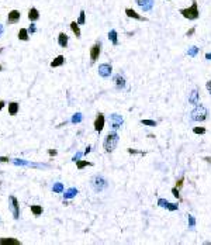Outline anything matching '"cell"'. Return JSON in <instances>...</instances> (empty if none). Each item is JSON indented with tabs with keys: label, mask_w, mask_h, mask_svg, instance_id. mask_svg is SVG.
Listing matches in <instances>:
<instances>
[{
	"label": "cell",
	"mask_w": 211,
	"mask_h": 245,
	"mask_svg": "<svg viewBox=\"0 0 211 245\" xmlns=\"http://www.w3.org/2000/svg\"><path fill=\"white\" fill-rule=\"evenodd\" d=\"M108 186V182H107V179H106L104 176H101V175H94L90 179V187H92L96 193H100V192H103V190L106 189Z\"/></svg>",
	"instance_id": "6da1fadb"
},
{
	"label": "cell",
	"mask_w": 211,
	"mask_h": 245,
	"mask_svg": "<svg viewBox=\"0 0 211 245\" xmlns=\"http://www.w3.org/2000/svg\"><path fill=\"white\" fill-rule=\"evenodd\" d=\"M182 16H183L184 19L187 20H197L200 17V11H198V4L196 0H193V4L187 9H180L179 11Z\"/></svg>",
	"instance_id": "7a4b0ae2"
},
{
	"label": "cell",
	"mask_w": 211,
	"mask_h": 245,
	"mask_svg": "<svg viewBox=\"0 0 211 245\" xmlns=\"http://www.w3.org/2000/svg\"><path fill=\"white\" fill-rule=\"evenodd\" d=\"M207 117H208V110L203 104H197L194 107V110L192 111V114H190L192 121H197V123H201V121L207 120Z\"/></svg>",
	"instance_id": "3957f363"
},
{
	"label": "cell",
	"mask_w": 211,
	"mask_h": 245,
	"mask_svg": "<svg viewBox=\"0 0 211 245\" xmlns=\"http://www.w3.org/2000/svg\"><path fill=\"white\" fill-rule=\"evenodd\" d=\"M118 134L117 133H108V135L104 138V142H103V145H104V151L106 152H113L115 149V147H117V144H118Z\"/></svg>",
	"instance_id": "277c9868"
},
{
	"label": "cell",
	"mask_w": 211,
	"mask_h": 245,
	"mask_svg": "<svg viewBox=\"0 0 211 245\" xmlns=\"http://www.w3.org/2000/svg\"><path fill=\"white\" fill-rule=\"evenodd\" d=\"M9 207H10V210H11V213H13V217L16 218V220H19L20 218V204H19V200L16 199L14 196H10Z\"/></svg>",
	"instance_id": "5b68a950"
},
{
	"label": "cell",
	"mask_w": 211,
	"mask_h": 245,
	"mask_svg": "<svg viewBox=\"0 0 211 245\" xmlns=\"http://www.w3.org/2000/svg\"><path fill=\"white\" fill-rule=\"evenodd\" d=\"M123 123H124V120H123V117L120 116V114H110V124H111V128L114 130V131H117V130L123 125Z\"/></svg>",
	"instance_id": "8992f818"
},
{
	"label": "cell",
	"mask_w": 211,
	"mask_h": 245,
	"mask_svg": "<svg viewBox=\"0 0 211 245\" xmlns=\"http://www.w3.org/2000/svg\"><path fill=\"white\" fill-rule=\"evenodd\" d=\"M113 72V66L110 64H100L99 65V75L101 78H108Z\"/></svg>",
	"instance_id": "52a82bcc"
},
{
	"label": "cell",
	"mask_w": 211,
	"mask_h": 245,
	"mask_svg": "<svg viewBox=\"0 0 211 245\" xmlns=\"http://www.w3.org/2000/svg\"><path fill=\"white\" fill-rule=\"evenodd\" d=\"M100 52H101V42L99 41L90 48V61H92V62H96L99 55H100Z\"/></svg>",
	"instance_id": "ba28073f"
},
{
	"label": "cell",
	"mask_w": 211,
	"mask_h": 245,
	"mask_svg": "<svg viewBox=\"0 0 211 245\" xmlns=\"http://www.w3.org/2000/svg\"><path fill=\"white\" fill-rule=\"evenodd\" d=\"M113 82H114V86L117 90H121V89L125 88V78L121 73H115L113 76Z\"/></svg>",
	"instance_id": "9c48e42d"
},
{
	"label": "cell",
	"mask_w": 211,
	"mask_h": 245,
	"mask_svg": "<svg viewBox=\"0 0 211 245\" xmlns=\"http://www.w3.org/2000/svg\"><path fill=\"white\" fill-rule=\"evenodd\" d=\"M104 116L99 113L96 116V120H94V130H96L97 133H101L103 131V127H104Z\"/></svg>",
	"instance_id": "30bf717a"
},
{
	"label": "cell",
	"mask_w": 211,
	"mask_h": 245,
	"mask_svg": "<svg viewBox=\"0 0 211 245\" xmlns=\"http://www.w3.org/2000/svg\"><path fill=\"white\" fill-rule=\"evenodd\" d=\"M21 17V13L19 10H11L7 16V24H16Z\"/></svg>",
	"instance_id": "8fae6325"
},
{
	"label": "cell",
	"mask_w": 211,
	"mask_h": 245,
	"mask_svg": "<svg viewBox=\"0 0 211 245\" xmlns=\"http://www.w3.org/2000/svg\"><path fill=\"white\" fill-rule=\"evenodd\" d=\"M125 14H127V17H129V19H135V20H139V21H147L148 20V19H145V17H142V16H139V14L132 9H125Z\"/></svg>",
	"instance_id": "7c38bea8"
},
{
	"label": "cell",
	"mask_w": 211,
	"mask_h": 245,
	"mask_svg": "<svg viewBox=\"0 0 211 245\" xmlns=\"http://www.w3.org/2000/svg\"><path fill=\"white\" fill-rule=\"evenodd\" d=\"M189 103H190V104H194V106L198 104V90L197 89H193L192 90L190 96H189Z\"/></svg>",
	"instance_id": "4fadbf2b"
},
{
	"label": "cell",
	"mask_w": 211,
	"mask_h": 245,
	"mask_svg": "<svg viewBox=\"0 0 211 245\" xmlns=\"http://www.w3.org/2000/svg\"><path fill=\"white\" fill-rule=\"evenodd\" d=\"M68 41H69V37L65 34V32H61L59 35H58V44H59V46L66 48V46H68Z\"/></svg>",
	"instance_id": "5bb4252c"
},
{
	"label": "cell",
	"mask_w": 211,
	"mask_h": 245,
	"mask_svg": "<svg viewBox=\"0 0 211 245\" xmlns=\"http://www.w3.org/2000/svg\"><path fill=\"white\" fill-rule=\"evenodd\" d=\"M28 19H30V21H37L40 19V11L35 7H31L28 11Z\"/></svg>",
	"instance_id": "9a60e30c"
},
{
	"label": "cell",
	"mask_w": 211,
	"mask_h": 245,
	"mask_svg": "<svg viewBox=\"0 0 211 245\" xmlns=\"http://www.w3.org/2000/svg\"><path fill=\"white\" fill-rule=\"evenodd\" d=\"M65 62V56L64 55H58L55 59L51 62V68H58V66H62Z\"/></svg>",
	"instance_id": "2e32d148"
},
{
	"label": "cell",
	"mask_w": 211,
	"mask_h": 245,
	"mask_svg": "<svg viewBox=\"0 0 211 245\" xmlns=\"http://www.w3.org/2000/svg\"><path fill=\"white\" fill-rule=\"evenodd\" d=\"M19 109H20V106H19V103L17 102L9 103V114L10 116H16L17 111H19Z\"/></svg>",
	"instance_id": "e0dca14e"
},
{
	"label": "cell",
	"mask_w": 211,
	"mask_h": 245,
	"mask_svg": "<svg viewBox=\"0 0 211 245\" xmlns=\"http://www.w3.org/2000/svg\"><path fill=\"white\" fill-rule=\"evenodd\" d=\"M0 244L1 245H20V241L14 240V238H0Z\"/></svg>",
	"instance_id": "ac0fdd59"
},
{
	"label": "cell",
	"mask_w": 211,
	"mask_h": 245,
	"mask_svg": "<svg viewBox=\"0 0 211 245\" xmlns=\"http://www.w3.org/2000/svg\"><path fill=\"white\" fill-rule=\"evenodd\" d=\"M108 40L111 41L113 45H118V35H117V31L115 30H111L108 32Z\"/></svg>",
	"instance_id": "d6986e66"
},
{
	"label": "cell",
	"mask_w": 211,
	"mask_h": 245,
	"mask_svg": "<svg viewBox=\"0 0 211 245\" xmlns=\"http://www.w3.org/2000/svg\"><path fill=\"white\" fill-rule=\"evenodd\" d=\"M152 6H153V0H142V3H141V9L144 10V11H149V10L152 9Z\"/></svg>",
	"instance_id": "ffe728a7"
},
{
	"label": "cell",
	"mask_w": 211,
	"mask_h": 245,
	"mask_svg": "<svg viewBox=\"0 0 211 245\" xmlns=\"http://www.w3.org/2000/svg\"><path fill=\"white\" fill-rule=\"evenodd\" d=\"M70 28H72V31H73V34L76 35V38H80V28H79V24H78V21H72L70 23Z\"/></svg>",
	"instance_id": "44dd1931"
},
{
	"label": "cell",
	"mask_w": 211,
	"mask_h": 245,
	"mask_svg": "<svg viewBox=\"0 0 211 245\" xmlns=\"http://www.w3.org/2000/svg\"><path fill=\"white\" fill-rule=\"evenodd\" d=\"M30 208H31V213L34 214V216H37V217L42 214V207L38 206V204H32V206H30Z\"/></svg>",
	"instance_id": "7402d4cb"
},
{
	"label": "cell",
	"mask_w": 211,
	"mask_h": 245,
	"mask_svg": "<svg viewBox=\"0 0 211 245\" xmlns=\"http://www.w3.org/2000/svg\"><path fill=\"white\" fill-rule=\"evenodd\" d=\"M78 193L79 192H78L76 187H70V189L66 190V193H65V199H72V197H75Z\"/></svg>",
	"instance_id": "603a6c76"
},
{
	"label": "cell",
	"mask_w": 211,
	"mask_h": 245,
	"mask_svg": "<svg viewBox=\"0 0 211 245\" xmlns=\"http://www.w3.org/2000/svg\"><path fill=\"white\" fill-rule=\"evenodd\" d=\"M28 38H30V35H28V30L21 28V30L19 31V40H21V41H28Z\"/></svg>",
	"instance_id": "cb8c5ba5"
},
{
	"label": "cell",
	"mask_w": 211,
	"mask_h": 245,
	"mask_svg": "<svg viewBox=\"0 0 211 245\" xmlns=\"http://www.w3.org/2000/svg\"><path fill=\"white\" fill-rule=\"evenodd\" d=\"M92 165H93L92 162H87V161H80V159H79V161H76V168H78L79 171H82L83 168H86V166H92Z\"/></svg>",
	"instance_id": "d4e9b609"
},
{
	"label": "cell",
	"mask_w": 211,
	"mask_h": 245,
	"mask_svg": "<svg viewBox=\"0 0 211 245\" xmlns=\"http://www.w3.org/2000/svg\"><path fill=\"white\" fill-rule=\"evenodd\" d=\"M198 46H192V48H189V51H187V55L189 56H196L198 54Z\"/></svg>",
	"instance_id": "484cf974"
},
{
	"label": "cell",
	"mask_w": 211,
	"mask_h": 245,
	"mask_svg": "<svg viewBox=\"0 0 211 245\" xmlns=\"http://www.w3.org/2000/svg\"><path fill=\"white\" fill-rule=\"evenodd\" d=\"M85 21H86V13H85V10H82V11H80V14H79L78 24H79V25H82V24H85Z\"/></svg>",
	"instance_id": "4316f807"
},
{
	"label": "cell",
	"mask_w": 211,
	"mask_h": 245,
	"mask_svg": "<svg viewBox=\"0 0 211 245\" xmlns=\"http://www.w3.org/2000/svg\"><path fill=\"white\" fill-rule=\"evenodd\" d=\"M52 190H54L55 193H62V192H64V185H62V183H55L54 187H52Z\"/></svg>",
	"instance_id": "83f0119b"
},
{
	"label": "cell",
	"mask_w": 211,
	"mask_h": 245,
	"mask_svg": "<svg viewBox=\"0 0 211 245\" xmlns=\"http://www.w3.org/2000/svg\"><path fill=\"white\" fill-rule=\"evenodd\" d=\"M141 124L149 125V127H156V125H158V123H156L155 120H141Z\"/></svg>",
	"instance_id": "f1b7e54d"
},
{
	"label": "cell",
	"mask_w": 211,
	"mask_h": 245,
	"mask_svg": "<svg viewBox=\"0 0 211 245\" xmlns=\"http://www.w3.org/2000/svg\"><path fill=\"white\" fill-rule=\"evenodd\" d=\"M187 221H189V227H190V228H194V227H196V218L193 217L192 214L187 216Z\"/></svg>",
	"instance_id": "f546056e"
},
{
	"label": "cell",
	"mask_w": 211,
	"mask_h": 245,
	"mask_svg": "<svg viewBox=\"0 0 211 245\" xmlns=\"http://www.w3.org/2000/svg\"><path fill=\"white\" fill-rule=\"evenodd\" d=\"M166 208L169 210V211H176L177 208H179V204H174V203H168Z\"/></svg>",
	"instance_id": "4dcf8cb0"
},
{
	"label": "cell",
	"mask_w": 211,
	"mask_h": 245,
	"mask_svg": "<svg viewBox=\"0 0 211 245\" xmlns=\"http://www.w3.org/2000/svg\"><path fill=\"white\" fill-rule=\"evenodd\" d=\"M193 133H194V134H204V133H206V128H204V127H194V128H193Z\"/></svg>",
	"instance_id": "1f68e13d"
},
{
	"label": "cell",
	"mask_w": 211,
	"mask_h": 245,
	"mask_svg": "<svg viewBox=\"0 0 211 245\" xmlns=\"http://www.w3.org/2000/svg\"><path fill=\"white\" fill-rule=\"evenodd\" d=\"M168 203H169V202H168V200H166V199H158V206H159V207H163V208H166V206H168Z\"/></svg>",
	"instance_id": "d6a6232c"
},
{
	"label": "cell",
	"mask_w": 211,
	"mask_h": 245,
	"mask_svg": "<svg viewBox=\"0 0 211 245\" xmlns=\"http://www.w3.org/2000/svg\"><path fill=\"white\" fill-rule=\"evenodd\" d=\"M82 121V114H75L73 117H72V123H80Z\"/></svg>",
	"instance_id": "836d02e7"
},
{
	"label": "cell",
	"mask_w": 211,
	"mask_h": 245,
	"mask_svg": "<svg viewBox=\"0 0 211 245\" xmlns=\"http://www.w3.org/2000/svg\"><path fill=\"white\" fill-rule=\"evenodd\" d=\"M172 193H173V196L176 199L180 200V194H179V189H177V187H173V189H172Z\"/></svg>",
	"instance_id": "e575fe53"
},
{
	"label": "cell",
	"mask_w": 211,
	"mask_h": 245,
	"mask_svg": "<svg viewBox=\"0 0 211 245\" xmlns=\"http://www.w3.org/2000/svg\"><path fill=\"white\" fill-rule=\"evenodd\" d=\"M183 182H184V178H180L179 181L176 182V187H177V189H180V187L183 186Z\"/></svg>",
	"instance_id": "d590c367"
},
{
	"label": "cell",
	"mask_w": 211,
	"mask_h": 245,
	"mask_svg": "<svg viewBox=\"0 0 211 245\" xmlns=\"http://www.w3.org/2000/svg\"><path fill=\"white\" fill-rule=\"evenodd\" d=\"M37 31V28H35V24H31L30 28H28V34H34V32Z\"/></svg>",
	"instance_id": "8d00e7d4"
},
{
	"label": "cell",
	"mask_w": 211,
	"mask_h": 245,
	"mask_svg": "<svg viewBox=\"0 0 211 245\" xmlns=\"http://www.w3.org/2000/svg\"><path fill=\"white\" fill-rule=\"evenodd\" d=\"M128 154H142V155H145V152H141V151H137V149H132V148L128 149Z\"/></svg>",
	"instance_id": "74e56055"
},
{
	"label": "cell",
	"mask_w": 211,
	"mask_h": 245,
	"mask_svg": "<svg viewBox=\"0 0 211 245\" xmlns=\"http://www.w3.org/2000/svg\"><path fill=\"white\" fill-rule=\"evenodd\" d=\"M194 31H196V28H194V27H193V28H190V30H189V31L186 32V35H187V37H192L193 34H194Z\"/></svg>",
	"instance_id": "f35d334b"
},
{
	"label": "cell",
	"mask_w": 211,
	"mask_h": 245,
	"mask_svg": "<svg viewBox=\"0 0 211 245\" xmlns=\"http://www.w3.org/2000/svg\"><path fill=\"white\" fill-rule=\"evenodd\" d=\"M82 155H83V154H82V152H78V154H76V155H75V157H73V159H72V161H73V162L79 161V158L82 157Z\"/></svg>",
	"instance_id": "ab89813d"
},
{
	"label": "cell",
	"mask_w": 211,
	"mask_h": 245,
	"mask_svg": "<svg viewBox=\"0 0 211 245\" xmlns=\"http://www.w3.org/2000/svg\"><path fill=\"white\" fill-rule=\"evenodd\" d=\"M206 88H207V90H208V93L211 94V80H208L206 83Z\"/></svg>",
	"instance_id": "60d3db41"
},
{
	"label": "cell",
	"mask_w": 211,
	"mask_h": 245,
	"mask_svg": "<svg viewBox=\"0 0 211 245\" xmlns=\"http://www.w3.org/2000/svg\"><path fill=\"white\" fill-rule=\"evenodd\" d=\"M48 154H49L51 157H55L58 152H56V149H49V151H48Z\"/></svg>",
	"instance_id": "b9f144b4"
},
{
	"label": "cell",
	"mask_w": 211,
	"mask_h": 245,
	"mask_svg": "<svg viewBox=\"0 0 211 245\" xmlns=\"http://www.w3.org/2000/svg\"><path fill=\"white\" fill-rule=\"evenodd\" d=\"M10 159L7 157H0V162H9Z\"/></svg>",
	"instance_id": "7bdbcfd3"
},
{
	"label": "cell",
	"mask_w": 211,
	"mask_h": 245,
	"mask_svg": "<svg viewBox=\"0 0 211 245\" xmlns=\"http://www.w3.org/2000/svg\"><path fill=\"white\" fill-rule=\"evenodd\" d=\"M90 151H92V147H87V148L85 149V155H87V154L90 152Z\"/></svg>",
	"instance_id": "ee69618b"
},
{
	"label": "cell",
	"mask_w": 211,
	"mask_h": 245,
	"mask_svg": "<svg viewBox=\"0 0 211 245\" xmlns=\"http://www.w3.org/2000/svg\"><path fill=\"white\" fill-rule=\"evenodd\" d=\"M4 104H6V102H3V100H0V110L4 107Z\"/></svg>",
	"instance_id": "f6af8a7d"
},
{
	"label": "cell",
	"mask_w": 211,
	"mask_h": 245,
	"mask_svg": "<svg viewBox=\"0 0 211 245\" xmlns=\"http://www.w3.org/2000/svg\"><path fill=\"white\" fill-rule=\"evenodd\" d=\"M206 58L208 61H211V52H208V54H206Z\"/></svg>",
	"instance_id": "bcb514c9"
},
{
	"label": "cell",
	"mask_w": 211,
	"mask_h": 245,
	"mask_svg": "<svg viewBox=\"0 0 211 245\" xmlns=\"http://www.w3.org/2000/svg\"><path fill=\"white\" fill-rule=\"evenodd\" d=\"M1 34H3V25L0 24V35H1Z\"/></svg>",
	"instance_id": "7dc6e473"
},
{
	"label": "cell",
	"mask_w": 211,
	"mask_h": 245,
	"mask_svg": "<svg viewBox=\"0 0 211 245\" xmlns=\"http://www.w3.org/2000/svg\"><path fill=\"white\" fill-rule=\"evenodd\" d=\"M135 1H137L138 6H141V3H142V0H135Z\"/></svg>",
	"instance_id": "c3c4849f"
},
{
	"label": "cell",
	"mask_w": 211,
	"mask_h": 245,
	"mask_svg": "<svg viewBox=\"0 0 211 245\" xmlns=\"http://www.w3.org/2000/svg\"><path fill=\"white\" fill-rule=\"evenodd\" d=\"M1 70H3V66H1V65H0V72H1Z\"/></svg>",
	"instance_id": "681fc988"
},
{
	"label": "cell",
	"mask_w": 211,
	"mask_h": 245,
	"mask_svg": "<svg viewBox=\"0 0 211 245\" xmlns=\"http://www.w3.org/2000/svg\"><path fill=\"white\" fill-rule=\"evenodd\" d=\"M166 1H170V0H166Z\"/></svg>",
	"instance_id": "f907efd6"
}]
</instances>
